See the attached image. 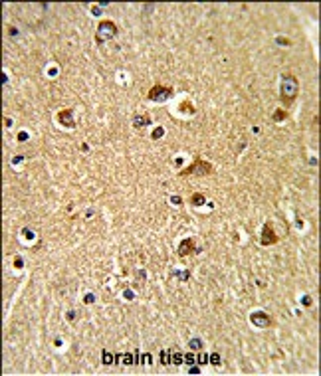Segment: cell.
<instances>
[{
  "label": "cell",
  "mask_w": 321,
  "mask_h": 376,
  "mask_svg": "<svg viewBox=\"0 0 321 376\" xmlns=\"http://www.w3.org/2000/svg\"><path fill=\"white\" fill-rule=\"evenodd\" d=\"M280 93H281V101H284V105H292L293 99L297 97V93H299L297 77H295V75H292V73H284V75H281Z\"/></svg>",
  "instance_id": "1"
},
{
  "label": "cell",
  "mask_w": 321,
  "mask_h": 376,
  "mask_svg": "<svg viewBox=\"0 0 321 376\" xmlns=\"http://www.w3.org/2000/svg\"><path fill=\"white\" fill-rule=\"evenodd\" d=\"M115 34H117V26H115V24H113L111 20H103V22H99V26H97L95 42L97 44H103L107 40H111Z\"/></svg>",
  "instance_id": "2"
},
{
  "label": "cell",
  "mask_w": 321,
  "mask_h": 376,
  "mask_svg": "<svg viewBox=\"0 0 321 376\" xmlns=\"http://www.w3.org/2000/svg\"><path fill=\"white\" fill-rule=\"evenodd\" d=\"M210 170H212V166L208 164V162L202 160V159H196L194 164H190L188 168H185V170L180 172V176H188V174H208Z\"/></svg>",
  "instance_id": "3"
},
{
  "label": "cell",
  "mask_w": 321,
  "mask_h": 376,
  "mask_svg": "<svg viewBox=\"0 0 321 376\" xmlns=\"http://www.w3.org/2000/svg\"><path fill=\"white\" fill-rule=\"evenodd\" d=\"M171 95H173V89L171 87H165V85H155V87H151L149 93H147V97L151 99V101H167Z\"/></svg>",
  "instance_id": "4"
},
{
  "label": "cell",
  "mask_w": 321,
  "mask_h": 376,
  "mask_svg": "<svg viewBox=\"0 0 321 376\" xmlns=\"http://www.w3.org/2000/svg\"><path fill=\"white\" fill-rule=\"evenodd\" d=\"M250 323L256 325V327L266 329V327H270V325H272V319H270V315H266L264 311H254V313L250 315Z\"/></svg>",
  "instance_id": "5"
},
{
  "label": "cell",
  "mask_w": 321,
  "mask_h": 376,
  "mask_svg": "<svg viewBox=\"0 0 321 376\" xmlns=\"http://www.w3.org/2000/svg\"><path fill=\"white\" fill-rule=\"evenodd\" d=\"M276 242H278L276 232L272 230V226H270V224H266V226H264V230H262V240H260V243H262V246H272V243H276Z\"/></svg>",
  "instance_id": "6"
},
{
  "label": "cell",
  "mask_w": 321,
  "mask_h": 376,
  "mask_svg": "<svg viewBox=\"0 0 321 376\" xmlns=\"http://www.w3.org/2000/svg\"><path fill=\"white\" fill-rule=\"evenodd\" d=\"M58 121L64 125V127H67V129H73L75 127V123H73V113H72V109H64V111H60V115H58Z\"/></svg>",
  "instance_id": "7"
},
{
  "label": "cell",
  "mask_w": 321,
  "mask_h": 376,
  "mask_svg": "<svg viewBox=\"0 0 321 376\" xmlns=\"http://www.w3.org/2000/svg\"><path fill=\"white\" fill-rule=\"evenodd\" d=\"M194 249V242H192V238H185L180 243H179V255L180 258H185V255H188Z\"/></svg>",
  "instance_id": "8"
},
{
  "label": "cell",
  "mask_w": 321,
  "mask_h": 376,
  "mask_svg": "<svg viewBox=\"0 0 321 376\" xmlns=\"http://www.w3.org/2000/svg\"><path fill=\"white\" fill-rule=\"evenodd\" d=\"M147 125H151V117L147 115V113H139V115L133 117V127L135 129H143V127H147Z\"/></svg>",
  "instance_id": "9"
},
{
  "label": "cell",
  "mask_w": 321,
  "mask_h": 376,
  "mask_svg": "<svg viewBox=\"0 0 321 376\" xmlns=\"http://www.w3.org/2000/svg\"><path fill=\"white\" fill-rule=\"evenodd\" d=\"M115 360H121V364H135V352H125V354H115Z\"/></svg>",
  "instance_id": "10"
},
{
  "label": "cell",
  "mask_w": 321,
  "mask_h": 376,
  "mask_svg": "<svg viewBox=\"0 0 321 376\" xmlns=\"http://www.w3.org/2000/svg\"><path fill=\"white\" fill-rule=\"evenodd\" d=\"M113 360H115V354H113L111 350L103 348V352H101V362H103L105 366H109V364H113Z\"/></svg>",
  "instance_id": "11"
},
{
  "label": "cell",
  "mask_w": 321,
  "mask_h": 376,
  "mask_svg": "<svg viewBox=\"0 0 321 376\" xmlns=\"http://www.w3.org/2000/svg\"><path fill=\"white\" fill-rule=\"evenodd\" d=\"M182 362H185V354L171 348V364H182Z\"/></svg>",
  "instance_id": "12"
},
{
  "label": "cell",
  "mask_w": 321,
  "mask_h": 376,
  "mask_svg": "<svg viewBox=\"0 0 321 376\" xmlns=\"http://www.w3.org/2000/svg\"><path fill=\"white\" fill-rule=\"evenodd\" d=\"M190 204L192 206H204L206 204L204 194H192V196H190Z\"/></svg>",
  "instance_id": "13"
},
{
  "label": "cell",
  "mask_w": 321,
  "mask_h": 376,
  "mask_svg": "<svg viewBox=\"0 0 321 376\" xmlns=\"http://www.w3.org/2000/svg\"><path fill=\"white\" fill-rule=\"evenodd\" d=\"M159 358H161V364H171V350H161Z\"/></svg>",
  "instance_id": "14"
},
{
  "label": "cell",
  "mask_w": 321,
  "mask_h": 376,
  "mask_svg": "<svg viewBox=\"0 0 321 376\" xmlns=\"http://www.w3.org/2000/svg\"><path fill=\"white\" fill-rule=\"evenodd\" d=\"M188 347H190V350H200L202 348V341H200V338H190V341H188Z\"/></svg>",
  "instance_id": "15"
},
{
  "label": "cell",
  "mask_w": 321,
  "mask_h": 376,
  "mask_svg": "<svg viewBox=\"0 0 321 376\" xmlns=\"http://www.w3.org/2000/svg\"><path fill=\"white\" fill-rule=\"evenodd\" d=\"M208 360H210V364H214V366H220V364H222V358H220V354H218V352L210 354V358H208Z\"/></svg>",
  "instance_id": "16"
},
{
  "label": "cell",
  "mask_w": 321,
  "mask_h": 376,
  "mask_svg": "<svg viewBox=\"0 0 321 376\" xmlns=\"http://www.w3.org/2000/svg\"><path fill=\"white\" fill-rule=\"evenodd\" d=\"M286 117H287V111H284V109H281V111H276V113H274V121H284Z\"/></svg>",
  "instance_id": "17"
},
{
  "label": "cell",
  "mask_w": 321,
  "mask_h": 376,
  "mask_svg": "<svg viewBox=\"0 0 321 376\" xmlns=\"http://www.w3.org/2000/svg\"><path fill=\"white\" fill-rule=\"evenodd\" d=\"M208 358H210V356L202 352V354H198V356H196V362H198V364H208Z\"/></svg>",
  "instance_id": "18"
},
{
  "label": "cell",
  "mask_w": 321,
  "mask_h": 376,
  "mask_svg": "<svg viewBox=\"0 0 321 376\" xmlns=\"http://www.w3.org/2000/svg\"><path fill=\"white\" fill-rule=\"evenodd\" d=\"M173 275H174V277H177V279H182V281H186V279H188V275H190V273H188V271H174Z\"/></svg>",
  "instance_id": "19"
},
{
  "label": "cell",
  "mask_w": 321,
  "mask_h": 376,
  "mask_svg": "<svg viewBox=\"0 0 321 376\" xmlns=\"http://www.w3.org/2000/svg\"><path fill=\"white\" fill-rule=\"evenodd\" d=\"M185 362L186 364H194V362H196V356H194L192 352H186L185 354Z\"/></svg>",
  "instance_id": "20"
},
{
  "label": "cell",
  "mask_w": 321,
  "mask_h": 376,
  "mask_svg": "<svg viewBox=\"0 0 321 376\" xmlns=\"http://www.w3.org/2000/svg\"><path fill=\"white\" fill-rule=\"evenodd\" d=\"M139 362H141V364H151V354H149V352L141 354V356H139Z\"/></svg>",
  "instance_id": "21"
},
{
  "label": "cell",
  "mask_w": 321,
  "mask_h": 376,
  "mask_svg": "<svg viewBox=\"0 0 321 376\" xmlns=\"http://www.w3.org/2000/svg\"><path fill=\"white\" fill-rule=\"evenodd\" d=\"M163 135H165V129H163V127H157V129L153 131V139H161Z\"/></svg>",
  "instance_id": "22"
},
{
  "label": "cell",
  "mask_w": 321,
  "mask_h": 376,
  "mask_svg": "<svg viewBox=\"0 0 321 376\" xmlns=\"http://www.w3.org/2000/svg\"><path fill=\"white\" fill-rule=\"evenodd\" d=\"M22 234H24V238H26V240H34V232H32V230L24 228V230H22Z\"/></svg>",
  "instance_id": "23"
},
{
  "label": "cell",
  "mask_w": 321,
  "mask_h": 376,
  "mask_svg": "<svg viewBox=\"0 0 321 376\" xmlns=\"http://www.w3.org/2000/svg\"><path fill=\"white\" fill-rule=\"evenodd\" d=\"M276 42H278L280 46H289V44H292L289 40H286V38H281V36H278V38H276Z\"/></svg>",
  "instance_id": "24"
},
{
  "label": "cell",
  "mask_w": 321,
  "mask_h": 376,
  "mask_svg": "<svg viewBox=\"0 0 321 376\" xmlns=\"http://www.w3.org/2000/svg\"><path fill=\"white\" fill-rule=\"evenodd\" d=\"M200 372V366L198 364H190V368H188V374H198Z\"/></svg>",
  "instance_id": "25"
},
{
  "label": "cell",
  "mask_w": 321,
  "mask_h": 376,
  "mask_svg": "<svg viewBox=\"0 0 321 376\" xmlns=\"http://www.w3.org/2000/svg\"><path fill=\"white\" fill-rule=\"evenodd\" d=\"M93 301H95V297H93L91 293H87V295H85V303H87V305H91Z\"/></svg>",
  "instance_id": "26"
},
{
  "label": "cell",
  "mask_w": 321,
  "mask_h": 376,
  "mask_svg": "<svg viewBox=\"0 0 321 376\" xmlns=\"http://www.w3.org/2000/svg\"><path fill=\"white\" fill-rule=\"evenodd\" d=\"M301 303H303V305H307V307H309V305H311V297H309V295L301 297Z\"/></svg>",
  "instance_id": "27"
},
{
  "label": "cell",
  "mask_w": 321,
  "mask_h": 376,
  "mask_svg": "<svg viewBox=\"0 0 321 376\" xmlns=\"http://www.w3.org/2000/svg\"><path fill=\"white\" fill-rule=\"evenodd\" d=\"M171 202H173L174 206H179V204L182 202V200H180V196H173V198H171Z\"/></svg>",
  "instance_id": "28"
},
{
  "label": "cell",
  "mask_w": 321,
  "mask_h": 376,
  "mask_svg": "<svg viewBox=\"0 0 321 376\" xmlns=\"http://www.w3.org/2000/svg\"><path fill=\"white\" fill-rule=\"evenodd\" d=\"M14 265H16V267H22V265H24V259H22V258H16V259H14Z\"/></svg>",
  "instance_id": "29"
},
{
  "label": "cell",
  "mask_w": 321,
  "mask_h": 376,
  "mask_svg": "<svg viewBox=\"0 0 321 376\" xmlns=\"http://www.w3.org/2000/svg\"><path fill=\"white\" fill-rule=\"evenodd\" d=\"M137 277H139V279H147V273H145L143 269H139V271H137Z\"/></svg>",
  "instance_id": "30"
},
{
  "label": "cell",
  "mask_w": 321,
  "mask_h": 376,
  "mask_svg": "<svg viewBox=\"0 0 321 376\" xmlns=\"http://www.w3.org/2000/svg\"><path fill=\"white\" fill-rule=\"evenodd\" d=\"M73 319H75V311H70L67 313V321H73Z\"/></svg>",
  "instance_id": "31"
},
{
  "label": "cell",
  "mask_w": 321,
  "mask_h": 376,
  "mask_svg": "<svg viewBox=\"0 0 321 376\" xmlns=\"http://www.w3.org/2000/svg\"><path fill=\"white\" fill-rule=\"evenodd\" d=\"M18 139H20V141H26V139H28V133H20V135H18Z\"/></svg>",
  "instance_id": "32"
},
{
  "label": "cell",
  "mask_w": 321,
  "mask_h": 376,
  "mask_svg": "<svg viewBox=\"0 0 321 376\" xmlns=\"http://www.w3.org/2000/svg\"><path fill=\"white\" fill-rule=\"evenodd\" d=\"M91 12H93V14H95V16H97V14H101V10H99L97 6H93V8H91Z\"/></svg>",
  "instance_id": "33"
},
{
  "label": "cell",
  "mask_w": 321,
  "mask_h": 376,
  "mask_svg": "<svg viewBox=\"0 0 321 376\" xmlns=\"http://www.w3.org/2000/svg\"><path fill=\"white\" fill-rule=\"evenodd\" d=\"M125 297H127V299H133V291L127 289V291H125Z\"/></svg>",
  "instance_id": "34"
}]
</instances>
